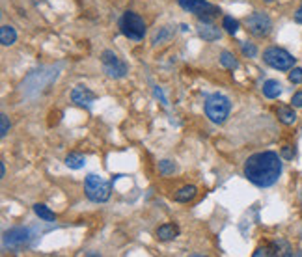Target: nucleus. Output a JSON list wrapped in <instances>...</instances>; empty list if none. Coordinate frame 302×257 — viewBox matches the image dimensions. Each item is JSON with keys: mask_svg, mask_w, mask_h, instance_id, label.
Wrapping results in <instances>:
<instances>
[{"mask_svg": "<svg viewBox=\"0 0 302 257\" xmlns=\"http://www.w3.org/2000/svg\"><path fill=\"white\" fill-rule=\"evenodd\" d=\"M34 212L39 216L41 220H45V222L56 220V215H54V212H52L47 205H43V203H36V205H34Z\"/></svg>", "mask_w": 302, "mask_h": 257, "instance_id": "nucleus-18", "label": "nucleus"}, {"mask_svg": "<svg viewBox=\"0 0 302 257\" xmlns=\"http://www.w3.org/2000/svg\"><path fill=\"white\" fill-rule=\"evenodd\" d=\"M0 41H2V45H6V47L13 45V43L17 41V32L13 30L10 25H4L2 28H0Z\"/></svg>", "mask_w": 302, "mask_h": 257, "instance_id": "nucleus-16", "label": "nucleus"}, {"mask_svg": "<svg viewBox=\"0 0 302 257\" xmlns=\"http://www.w3.org/2000/svg\"><path fill=\"white\" fill-rule=\"evenodd\" d=\"M293 157H295V147H293V145H284L282 147V159L291 160Z\"/></svg>", "mask_w": 302, "mask_h": 257, "instance_id": "nucleus-27", "label": "nucleus"}, {"mask_svg": "<svg viewBox=\"0 0 302 257\" xmlns=\"http://www.w3.org/2000/svg\"><path fill=\"white\" fill-rule=\"evenodd\" d=\"M231 112V103L230 99L222 95V93H213L207 97L205 101V114H207V118L216 125H222L228 119Z\"/></svg>", "mask_w": 302, "mask_h": 257, "instance_id": "nucleus-2", "label": "nucleus"}, {"mask_svg": "<svg viewBox=\"0 0 302 257\" xmlns=\"http://www.w3.org/2000/svg\"><path fill=\"white\" fill-rule=\"evenodd\" d=\"M159 168H160V174H164V175L174 174L175 172V164L172 160H163V162H159Z\"/></svg>", "mask_w": 302, "mask_h": 257, "instance_id": "nucleus-24", "label": "nucleus"}, {"mask_svg": "<svg viewBox=\"0 0 302 257\" xmlns=\"http://www.w3.org/2000/svg\"><path fill=\"white\" fill-rule=\"evenodd\" d=\"M0 175H2V177H4V175H6V166H4V162L0 164Z\"/></svg>", "mask_w": 302, "mask_h": 257, "instance_id": "nucleus-30", "label": "nucleus"}, {"mask_svg": "<svg viewBox=\"0 0 302 257\" xmlns=\"http://www.w3.org/2000/svg\"><path fill=\"white\" fill-rule=\"evenodd\" d=\"M84 164H86V157L80 153H71L66 157V166L71 170H80L84 168Z\"/></svg>", "mask_w": 302, "mask_h": 257, "instance_id": "nucleus-17", "label": "nucleus"}, {"mask_svg": "<svg viewBox=\"0 0 302 257\" xmlns=\"http://www.w3.org/2000/svg\"><path fill=\"white\" fill-rule=\"evenodd\" d=\"M291 106L295 108H302V92H297L291 99Z\"/></svg>", "mask_w": 302, "mask_h": 257, "instance_id": "nucleus-28", "label": "nucleus"}, {"mask_svg": "<svg viewBox=\"0 0 302 257\" xmlns=\"http://www.w3.org/2000/svg\"><path fill=\"white\" fill-rule=\"evenodd\" d=\"M267 257V255H276V252H274V248L271 246H263V248H257L256 252H254V257Z\"/></svg>", "mask_w": 302, "mask_h": 257, "instance_id": "nucleus-26", "label": "nucleus"}, {"mask_svg": "<svg viewBox=\"0 0 302 257\" xmlns=\"http://www.w3.org/2000/svg\"><path fill=\"white\" fill-rule=\"evenodd\" d=\"M26 241H28V229H25V227H13V229L4 233L6 246H21Z\"/></svg>", "mask_w": 302, "mask_h": 257, "instance_id": "nucleus-10", "label": "nucleus"}, {"mask_svg": "<svg viewBox=\"0 0 302 257\" xmlns=\"http://www.w3.org/2000/svg\"><path fill=\"white\" fill-rule=\"evenodd\" d=\"M179 6L183 8L185 11H190V13H194L200 21H213L220 10L216 8V6L209 4V2H205V0H179Z\"/></svg>", "mask_w": 302, "mask_h": 257, "instance_id": "nucleus-6", "label": "nucleus"}, {"mask_svg": "<svg viewBox=\"0 0 302 257\" xmlns=\"http://www.w3.org/2000/svg\"><path fill=\"white\" fill-rule=\"evenodd\" d=\"M263 2H274V0H263Z\"/></svg>", "mask_w": 302, "mask_h": 257, "instance_id": "nucleus-31", "label": "nucleus"}, {"mask_svg": "<svg viewBox=\"0 0 302 257\" xmlns=\"http://www.w3.org/2000/svg\"><path fill=\"white\" fill-rule=\"evenodd\" d=\"M172 34H174V30L170 28V26H164V28H160V32L157 34V36L153 37V45H160V43H166L172 37Z\"/></svg>", "mask_w": 302, "mask_h": 257, "instance_id": "nucleus-21", "label": "nucleus"}, {"mask_svg": "<svg viewBox=\"0 0 302 257\" xmlns=\"http://www.w3.org/2000/svg\"><path fill=\"white\" fill-rule=\"evenodd\" d=\"M263 95L267 99H276L282 95V84L278 80H265L263 82Z\"/></svg>", "mask_w": 302, "mask_h": 257, "instance_id": "nucleus-13", "label": "nucleus"}, {"mask_svg": "<svg viewBox=\"0 0 302 257\" xmlns=\"http://www.w3.org/2000/svg\"><path fill=\"white\" fill-rule=\"evenodd\" d=\"M198 34H200L202 39H205V41H216V39H220L222 32L220 28L216 25H213V21H200V25H198Z\"/></svg>", "mask_w": 302, "mask_h": 257, "instance_id": "nucleus-11", "label": "nucleus"}, {"mask_svg": "<svg viewBox=\"0 0 302 257\" xmlns=\"http://www.w3.org/2000/svg\"><path fill=\"white\" fill-rule=\"evenodd\" d=\"M220 63L226 67V69H237V67H239V62L235 60V56L228 51H224L220 54Z\"/></svg>", "mask_w": 302, "mask_h": 257, "instance_id": "nucleus-20", "label": "nucleus"}, {"mask_svg": "<svg viewBox=\"0 0 302 257\" xmlns=\"http://www.w3.org/2000/svg\"><path fill=\"white\" fill-rule=\"evenodd\" d=\"M8 133H10V118H8L6 114H2V116H0V136L4 138Z\"/></svg>", "mask_w": 302, "mask_h": 257, "instance_id": "nucleus-23", "label": "nucleus"}, {"mask_svg": "<svg viewBox=\"0 0 302 257\" xmlns=\"http://www.w3.org/2000/svg\"><path fill=\"white\" fill-rule=\"evenodd\" d=\"M84 190H86V196L95 203H103L110 198V183L105 181L99 175L90 174L84 181Z\"/></svg>", "mask_w": 302, "mask_h": 257, "instance_id": "nucleus-5", "label": "nucleus"}, {"mask_svg": "<svg viewBox=\"0 0 302 257\" xmlns=\"http://www.w3.org/2000/svg\"><path fill=\"white\" fill-rule=\"evenodd\" d=\"M196 194H198V190H196V186H192V185H190V186H183L181 190L175 192L174 200H175V201H179V203H187V201L194 200Z\"/></svg>", "mask_w": 302, "mask_h": 257, "instance_id": "nucleus-15", "label": "nucleus"}, {"mask_svg": "<svg viewBox=\"0 0 302 257\" xmlns=\"http://www.w3.org/2000/svg\"><path fill=\"white\" fill-rule=\"evenodd\" d=\"M179 237V227L174 226V224H163V226L157 229V239L159 241H174Z\"/></svg>", "mask_w": 302, "mask_h": 257, "instance_id": "nucleus-12", "label": "nucleus"}, {"mask_svg": "<svg viewBox=\"0 0 302 257\" xmlns=\"http://www.w3.org/2000/svg\"><path fill=\"white\" fill-rule=\"evenodd\" d=\"M222 28H224L230 36H235L237 30H239V21H235V19L230 15H226L224 19H222Z\"/></svg>", "mask_w": 302, "mask_h": 257, "instance_id": "nucleus-19", "label": "nucleus"}, {"mask_svg": "<svg viewBox=\"0 0 302 257\" xmlns=\"http://www.w3.org/2000/svg\"><path fill=\"white\" fill-rule=\"evenodd\" d=\"M241 51H243V54H245V56H248V58H254L257 54V49H256V45H254V43H243Z\"/></svg>", "mask_w": 302, "mask_h": 257, "instance_id": "nucleus-25", "label": "nucleus"}, {"mask_svg": "<svg viewBox=\"0 0 302 257\" xmlns=\"http://www.w3.org/2000/svg\"><path fill=\"white\" fill-rule=\"evenodd\" d=\"M289 82L302 84V67H293V69H289Z\"/></svg>", "mask_w": 302, "mask_h": 257, "instance_id": "nucleus-22", "label": "nucleus"}, {"mask_svg": "<svg viewBox=\"0 0 302 257\" xmlns=\"http://www.w3.org/2000/svg\"><path fill=\"white\" fill-rule=\"evenodd\" d=\"M282 175V159L274 151H263L248 157L245 162V177L252 185L269 188Z\"/></svg>", "mask_w": 302, "mask_h": 257, "instance_id": "nucleus-1", "label": "nucleus"}, {"mask_svg": "<svg viewBox=\"0 0 302 257\" xmlns=\"http://www.w3.org/2000/svg\"><path fill=\"white\" fill-rule=\"evenodd\" d=\"M71 101L78 106H86L90 108L92 103L95 101V93L86 86H77L75 90L71 92Z\"/></svg>", "mask_w": 302, "mask_h": 257, "instance_id": "nucleus-9", "label": "nucleus"}, {"mask_svg": "<svg viewBox=\"0 0 302 257\" xmlns=\"http://www.w3.org/2000/svg\"><path fill=\"white\" fill-rule=\"evenodd\" d=\"M293 108H295V106H280L276 110L278 119H280L284 125H293L295 121H297V114H295V110H293Z\"/></svg>", "mask_w": 302, "mask_h": 257, "instance_id": "nucleus-14", "label": "nucleus"}, {"mask_svg": "<svg viewBox=\"0 0 302 257\" xmlns=\"http://www.w3.org/2000/svg\"><path fill=\"white\" fill-rule=\"evenodd\" d=\"M119 30L125 37L133 39V41H140L146 36V23L144 19L134 13V11H125L119 19Z\"/></svg>", "mask_w": 302, "mask_h": 257, "instance_id": "nucleus-3", "label": "nucleus"}, {"mask_svg": "<svg viewBox=\"0 0 302 257\" xmlns=\"http://www.w3.org/2000/svg\"><path fill=\"white\" fill-rule=\"evenodd\" d=\"M295 21H297L298 25H302V2H300V6H298V10L295 11Z\"/></svg>", "mask_w": 302, "mask_h": 257, "instance_id": "nucleus-29", "label": "nucleus"}, {"mask_svg": "<svg viewBox=\"0 0 302 257\" xmlns=\"http://www.w3.org/2000/svg\"><path fill=\"white\" fill-rule=\"evenodd\" d=\"M245 26L246 30L250 32L252 36L256 37H267L271 34L272 30V21L271 17L267 15V13H261V11H256V13H252L245 19Z\"/></svg>", "mask_w": 302, "mask_h": 257, "instance_id": "nucleus-7", "label": "nucleus"}, {"mask_svg": "<svg viewBox=\"0 0 302 257\" xmlns=\"http://www.w3.org/2000/svg\"><path fill=\"white\" fill-rule=\"evenodd\" d=\"M101 62H103V69L110 78H122L125 77L127 73V63L122 62L112 51H105L101 54Z\"/></svg>", "mask_w": 302, "mask_h": 257, "instance_id": "nucleus-8", "label": "nucleus"}, {"mask_svg": "<svg viewBox=\"0 0 302 257\" xmlns=\"http://www.w3.org/2000/svg\"><path fill=\"white\" fill-rule=\"evenodd\" d=\"M263 62L267 66H271L272 69L276 71H289L295 67L297 60L286 51V49H280V47H269L263 51Z\"/></svg>", "mask_w": 302, "mask_h": 257, "instance_id": "nucleus-4", "label": "nucleus"}]
</instances>
